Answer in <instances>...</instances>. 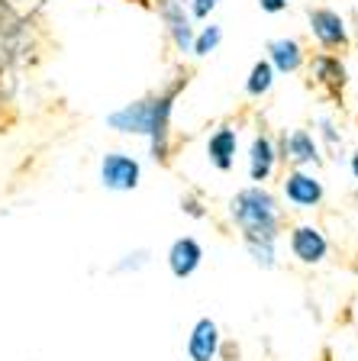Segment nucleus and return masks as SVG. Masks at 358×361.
<instances>
[{"label": "nucleus", "instance_id": "f257e3e1", "mask_svg": "<svg viewBox=\"0 0 358 361\" xmlns=\"http://www.w3.org/2000/svg\"><path fill=\"white\" fill-rule=\"evenodd\" d=\"M172 97L174 90H168L165 97L158 100H139V104H129L123 110L110 113L107 123L119 133H149L152 135V155L165 158L168 152V116H172Z\"/></svg>", "mask_w": 358, "mask_h": 361}, {"label": "nucleus", "instance_id": "f03ea898", "mask_svg": "<svg viewBox=\"0 0 358 361\" xmlns=\"http://www.w3.org/2000/svg\"><path fill=\"white\" fill-rule=\"evenodd\" d=\"M232 216L246 233V245H275L278 233V207L275 197L261 188H249L236 194L232 200Z\"/></svg>", "mask_w": 358, "mask_h": 361}, {"label": "nucleus", "instance_id": "7ed1b4c3", "mask_svg": "<svg viewBox=\"0 0 358 361\" xmlns=\"http://www.w3.org/2000/svg\"><path fill=\"white\" fill-rule=\"evenodd\" d=\"M100 180L110 190H133L139 184V161L123 152H110L100 161Z\"/></svg>", "mask_w": 358, "mask_h": 361}, {"label": "nucleus", "instance_id": "20e7f679", "mask_svg": "<svg viewBox=\"0 0 358 361\" xmlns=\"http://www.w3.org/2000/svg\"><path fill=\"white\" fill-rule=\"evenodd\" d=\"M220 352V329L213 319H197L194 332H191V342H187V355L191 361H213Z\"/></svg>", "mask_w": 358, "mask_h": 361}, {"label": "nucleus", "instance_id": "39448f33", "mask_svg": "<svg viewBox=\"0 0 358 361\" xmlns=\"http://www.w3.org/2000/svg\"><path fill=\"white\" fill-rule=\"evenodd\" d=\"M326 239L320 235V229H314V226H297L291 235V252L300 258L304 264H316L323 262V255H326Z\"/></svg>", "mask_w": 358, "mask_h": 361}, {"label": "nucleus", "instance_id": "423d86ee", "mask_svg": "<svg viewBox=\"0 0 358 361\" xmlns=\"http://www.w3.org/2000/svg\"><path fill=\"white\" fill-rule=\"evenodd\" d=\"M203 258V248L197 239H191V235H184V239H178L172 245V252H168V264H172V274L174 278H191L197 271V264H201Z\"/></svg>", "mask_w": 358, "mask_h": 361}, {"label": "nucleus", "instance_id": "0eeeda50", "mask_svg": "<svg viewBox=\"0 0 358 361\" xmlns=\"http://www.w3.org/2000/svg\"><path fill=\"white\" fill-rule=\"evenodd\" d=\"M310 26H314V36L320 39L326 49H336V45L349 42L342 20H339V13H333V10H310Z\"/></svg>", "mask_w": 358, "mask_h": 361}, {"label": "nucleus", "instance_id": "6e6552de", "mask_svg": "<svg viewBox=\"0 0 358 361\" xmlns=\"http://www.w3.org/2000/svg\"><path fill=\"white\" fill-rule=\"evenodd\" d=\"M284 194H287V200H291L294 207H314V203L323 200L320 180H314L304 171L287 174V180H284Z\"/></svg>", "mask_w": 358, "mask_h": 361}, {"label": "nucleus", "instance_id": "1a4fd4ad", "mask_svg": "<svg viewBox=\"0 0 358 361\" xmlns=\"http://www.w3.org/2000/svg\"><path fill=\"white\" fill-rule=\"evenodd\" d=\"M162 16H165V23H168V30H172L181 52L194 49V32H191V23H187L184 7H181L178 0H162Z\"/></svg>", "mask_w": 358, "mask_h": 361}, {"label": "nucleus", "instance_id": "9d476101", "mask_svg": "<svg viewBox=\"0 0 358 361\" xmlns=\"http://www.w3.org/2000/svg\"><path fill=\"white\" fill-rule=\"evenodd\" d=\"M207 155H210V161H213L220 171H229L232 155H236V133H232L229 126L217 129V133L210 135V142H207Z\"/></svg>", "mask_w": 358, "mask_h": 361}, {"label": "nucleus", "instance_id": "9b49d317", "mask_svg": "<svg viewBox=\"0 0 358 361\" xmlns=\"http://www.w3.org/2000/svg\"><path fill=\"white\" fill-rule=\"evenodd\" d=\"M271 168H275V149L265 135H258L252 142V152H249V174H252V180H265Z\"/></svg>", "mask_w": 358, "mask_h": 361}, {"label": "nucleus", "instance_id": "f8f14e48", "mask_svg": "<svg viewBox=\"0 0 358 361\" xmlns=\"http://www.w3.org/2000/svg\"><path fill=\"white\" fill-rule=\"evenodd\" d=\"M268 52H271V61H275L278 71H297L300 61H304V55H300V45L294 42V39H275V42L268 45Z\"/></svg>", "mask_w": 358, "mask_h": 361}, {"label": "nucleus", "instance_id": "ddd939ff", "mask_svg": "<svg viewBox=\"0 0 358 361\" xmlns=\"http://www.w3.org/2000/svg\"><path fill=\"white\" fill-rule=\"evenodd\" d=\"M284 152H287V158H291V161H297V165H306V161H316L314 135L304 133V129H297V133H291L287 139H284Z\"/></svg>", "mask_w": 358, "mask_h": 361}, {"label": "nucleus", "instance_id": "4468645a", "mask_svg": "<svg viewBox=\"0 0 358 361\" xmlns=\"http://www.w3.org/2000/svg\"><path fill=\"white\" fill-rule=\"evenodd\" d=\"M271 81H275V68H271L268 61H258V65L252 68V75H249L246 90L252 94V97H261V94H268L271 90Z\"/></svg>", "mask_w": 358, "mask_h": 361}, {"label": "nucleus", "instance_id": "2eb2a0df", "mask_svg": "<svg viewBox=\"0 0 358 361\" xmlns=\"http://www.w3.org/2000/svg\"><path fill=\"white\" fill-rule=\"evenodd\" d=\"M314 68H316V75H320V81L333 84V87H342V84H345V68L339 65V59H333V55L316 59Z\"/></svg>", "mask_w": 358, "mask_h": 361}, {"label": "nucleus", "instance_id": "dca6fc26", "mask_svg": "<svg viewBox=\"0 0 358 361\" xmlns=\"http://www.w3.org/2000/svg\"><path fill=\"white\" fill-rule=\"evenodd\" d=\"M220 39H223V30H220V26H207V30L201 32V39H194V52L210 55L220 45Z\"/></svg>", "mask_w": 358, "mask_h": 361}, {"label": "nucleus", "instance_id": "f3484780", "mask_svg": "<svg viewBox=\"0 0 358 361\" xmlns=\"http://www.w3.org/2000/svg\"><path fill=\"white\" fill-rule=\"evenodd\" d=\"M213 7H217V0H194V16H201V20H203V16H207Z\"/></svg>", "mask_w": 358, "mask_h": 361}, {"label": "nucleus", "instance_id": "a211bd4d", "mask_svg": "<svg viewBox=\"0 0 358 361\" xmlns=\"http://www.w3.org/2000/svg\"><path fill=\"white\" fill-rule=\"evenodd\" d=\"M261 10H268V13H281L284 7H287V0H258Z\"/></svg>", "mask_w": 358, "mask_h": 361}, {"label": "nucleus", "instance_id": "6ab92c4d", "mask_svg": "<svg viewBox=\"0 0 358 361\" xmlns=\"http://www.w3.org/2000/svg\"><path fill=\"white\" fill-rule=\"evenodd\" d=\"M184 207H187V210H191V213H194V216H201V207H197V203H194V200H187V203H184Z\"/></svg>", "mask_w": 358, "mask_h": 361}, {"label": "nucleus", "instance_id": "aec40b11", "mask_svg": "<svg viewBox=\"0 0 358 361\" xmlns=\"http://www.w3.org/2000/svg\"><path fill=\"white\" fill-rule=\"evenodd\" d=\"M352 174H355V178H358V152H355V155H352Z\"/></svg>", "mask_w": 358, "mask_h": 361}]
</instances>
